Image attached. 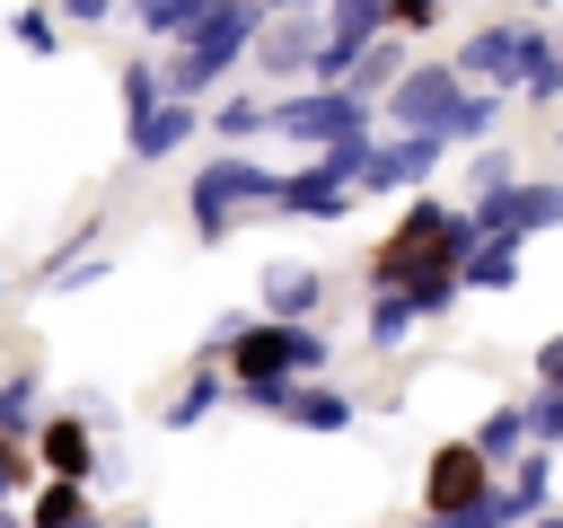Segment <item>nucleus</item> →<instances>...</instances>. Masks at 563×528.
Returning a JSON list of instances; mask_svg holds the SVG:
<instances>
[{
  "label": "nucleus",
  "mask_w": 563,
  "mask_h": 528,
  "mask_svg": "<svg viewBox=\"0 0 563 528\" xmlns=\"http://www.w3.org/2000/svg\"><path fill=\"white\" fill-rule=\"evenodd\" d=\"M431 493H440V502H457V493H475V458H449V466H440V484H431Z\"/></svg>",
  "instance_id": "f257e3e1"
},
{
  "label": "nucleus",
  "mask_w": 563,
  "mask_h": 528,
  "mask_svg": "<svg viewBox=\"0 0 563 528\" xmlns=\"http://www.w3.org/2000/svg\"><path fill=\"white\" fill-rule=\"evenodd\" d=\"M79 458H88V440H79V431L62 422V431H53V466H79Z\"/></svg>",
  "instance_id": "f03ea898"
}]
</instances>
